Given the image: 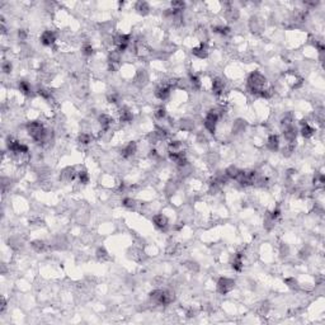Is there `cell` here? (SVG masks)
<instances>
[{
  "label": "cell",
  "mask_w": 325,
  "mask_h": 325,
  "mask_svg": "<svg viewBox=\"0 0 325 325\" xmlns=\"http://www.w3.org/2000/svg\"><path fill=\"white\" fill-rule=\"evenodd\" d=\"M10 70H12V65H10V62H4V64H3V71H4V73H10Z\"/></svg>",
  "instance_id": "obj_20"
},
{
  "label": "cell",
  "mask_w": 325,
  "mask_h": 325,
  "mask_svg": "<svg viewBox=\"0 0 325 325\" xmlns=\"http://www.w3.org/2000/svg\"><path fill=\"white\" fill-rule=\"evenodd\" d=\"M135 151H136V144L135 142H131V144H128L127 146L122 150V155L125 158H130V156H132L133 154H135Z\"/></svg>",
  "instance_id": "obj_7"
},
{
  "label": "cell",
  "mask_w": 325,
  "mask_h": 325,
  "mask_svg": "<svg viewBox=\"0 0 325 325\" xmlns=\"http://www.w3.org/2000/svg\"><path fill=\"white\" fill-rule=\"evenodd\" d=\"M83 52H84V55H87V56L92 55V54H93V47H92L90 45H85V46L83 47Z\"/></svg>",
  "instance_id": "obj_17"
},
{
  "label": "cell",
  "mask_w": 325,
  "mask_h": 325,
  "mask_svg": "<svg viewBox=\"0 0 325 325\" xmlns=\"http://www.w3.org/2000/svg\"><path fill=\"white\" fill-rule=\"evenodd\" d=\"M78 177H79V181H80V183H88L89 182V175H88V173L87 172H79L78 173Z\"/></svg>",
  "instance_id": "obj_14"
},
{
  "label": "cell",
  "mask_w": 325,
  "mask_h": 325,
  "mask_svg": "<svg viewBox=\"0 0 325 325\" xmlns=\"http://www.w3.org/2000/svg\"><path fill=\"white\" fill-rule=\"evenodd\" d=\"M19 89H21V92L24 93V94H29V92H31V85H29L27 81H21V84H19Z\"/></svg>",
  "instance_id": "obj_12"
},
{
  "label": "cell",
  "mask_w": 325,
  "mask_h": 325,
  "mask_svg": "<svg viewBox=\"0 0 325 325\" xmlns=\"http://www.w3.org/2000/svg\"><path fill=\"white\" fill-rule=\"evenodd\" d=\"M278 216H279V210H273L272 213H271V219L272 220H276Z\"/></svg>",
  "instance_id": "obj_21"
},
{
  "label": "cell",
  "mask_w": 325,
  "mask_h": 325,
  "mask_svg": "<svg viewBox=\"0 0 325 325\" xmlns=\"http://www.w3.org/2000/svg\"><path fill=\"white\" fill-rule=\"evenodd\" d=\"M152 221H154V224H155V226L159 227V229H161V230H165L166 226H168V220H166L165 216H162V215L154 216Z\"/></svg>",
  "instance_id": "obj_4"
},
{
  "label": "cell",
  "mask_w": 325,
  "mask_h": 325,
  "mask_svg": "<svg viewBox=\"0 0 325 325\" xmlns=\"http://www.w3.org/2000/svg\"><path fill=\"white\" fill-rule=\"evenodd\" d=\"M131 118H132V114L128 112V110H126V109L121 110V121L127 122V121H131Z\"/></svg>",
  "instance_id": "obj_13"
},
{
  "label": "cell",
  "mask_w": 325,
  "mask_h": 325,
  "mask_svg": "<svg viewBox=\"0 0 325 325\" xmlns=\"http://www.w3.org/2000/svg\"><path fill=\"white\" fill-rule=\"evenodd\" d=\"M239 172H240V170H239V169H236L235 166H230V168L226 170V175H227V177H230V178H235V179H236V177H237Z\"/></svg>",
  "instance_id": "obj_11"
},
{
  "label": "cell",
  "mask_w": 325,
  "mask_h": 325,
  "mask_svg": "<svg viewBox=\"0 0 325 325\" xmlns=\"http://www.w3.org/2000/svg\"><path fill=\"white\" fill-rule=\"evenodd\" d=\"M80 142L81 144H89L90 141H92V136L89 135V133H81V136H80Z\"/></svg>",
  "instance_id": "obj_15"
},
{
  "label": "cell",
  "mask_w": 325,
  "mask_h": 325,
  "mask_svg": "<svg viewBox=\"0 0 325 325\" xmlns=\"http://www.w3.org/2000/svg\"><path fill=\"white\" fill-rule=\"evenodd\" d=\"M278 145H279V141H278V137L276 135H272L271 137L268 139V148L271 150H277L278 149Z\"/></svg>",
  "instance_id": "obj_10"
},
{
  "label": "cell",
  "mask_w": 325,
  "mask_h": 325,
  "mask_svg": "<svg viewBox=\"0 0 325 325\" xmlns=\"http://www.w3.org/2000/svg\"><path fill=\"white\" fill-rule=\"evenodd\" d=\"M32 246H33V248H35V249H36V250H38V252H41L42 249H43V246H45V245H43V243H42V241H35V243H33V244H32Z\"/></svg>",
  "instance_id": "obj_18"
},
{
  "label": "cell",
  "mask_w": 325,
  "mask_h": 325,
  "mask_svg": "<svg viewBox=\"0 0 325 325\" xmlns=\"http://www.w3.org/2000/svg\"><path fill=\"white\" fill-rule=\"evenodd\" d=\"M304 126H302V128H301V133H302V136L305 139H309V137H311V136L314 135V128L311 127V126H309L307 125L306 122L305 123H302Z\"/></svg>",
  "instance_id": "obj_9"
},
{
  "label": "cell",
  "mask_w": 325,
  "mask_h": 325,
  "mask_svg": "<svg viewBox=\"0 0 325 325\" xmlns=\"http://www.w3.org/2000/svg\"><path fill=\"white\" fill-rule=\"evenodd\" d=\"M212 89L213 92H215V94H221L222 92H224V81L220 80V79H215L212 83Z\"/></svg>",
  "instance_id": "obj_8"
},
{
  "label": "cell",
  "mask_w": 325,
  "mask_h": 325,
  "mask_svg": "<svg viewBox=\"0 0 325 325\" xmlns=\"http://www.w3.org/2000/svg\"><path fill=\"white\" fill-rule=\"evenodd\" d=\"M217 288H219V292L225 295L229 292V291H231L234 288V281L229 279V278H221L217 283Z\"/></svg>",
  "instance_id": "obj_2"
},
{
  "label": "cell",
  "mask_w": 325,
  "mask_h": 325,
  "mask_svg": "<svg viewBox=\"0 0 325 325\" xmlns=\"http://www.w3.org/2000/svg\"><path fill=\"white\" fill-rule=\"evenodd\" d=\"M170 94V87L169 85H161V87L156 90V97L159 99H166Z\"/></svg>",
  "instance_id": "obj_6"
},
{
  "label": "cell",
  "mask_w": 325,
  "mask_h": 325,
  "mask_svg": "<svg viewBox=\"0 0 325 325\" xmlns=\"http://www.w3.org/2000/svg\"><path fill=\"white\" fill-rule=\"evenodd\" d=\"M165 109L164 108H159L158 110H156V113H155V116L158 117V118H164L165 117Z\"/></svg>",
  "instance_id": "obj_19"
},
{
  "label": "cell",
  "mask_w": 325,
  "mask_h": 325,
  "mask_svg": "<svg viewBox=\"0 0 325 325\" xmlns=\"http://www.w3.org/2000/svg\"><path fill=\"white\" fill-rule=\"evenodd\" d=\"M135 201L132 200V198H125L123 200V206H126V207H128V208H132V207H135Z\"/></svg>",
  "instance_id": "obj_16"
},
{
  "label": "cell",
  "mask_w": 325,
  "mask_h": 325,
  "mask_svg": "<svg viewBox=\"0 0 325 325\" xmlns=\"http://www.w3.org/2000/svg\"><path fill=\"white\" fill-rule=\"evenodd\" d=\"M207 51H208V48H207L206 43H201L198 47L193 48V54L197 57H200V58H203V57L207 56Z\"/></svg>",
  "instance_id": "obj_5"
},
{
  "label": "cell",
  "mask_w": 325,
  "mask_h": 325,
  "mask_svg": "<svg viewBox=\"0 0 325 325\" xmlns=\"http://www.w3.org/2000/svg\"><path fill=\"white\" fill-rule=\"evenodd\" d=\"M56 41V37L54 35V32H51V31H46L42 33V36H41V42L43 43L45 46H51V45H54V42Z\"/></svg>",
  "instance_id": "obj_3"
},
{
  "label": "cell",
  "mask_w": 325,
  "mask_h": 325,
  "mask_svg": "<svg viewBox=\"0 0 325 325\" xmlns=\"http://www.w3.org/2000/svg\"><path fill=\"white\" fill-rule=\"evenodd\" d=\"M217 121H219V113L216 112V110H211V112H208L206 118H204V127H206V130H208L211 133H213L215 130H216Z\"/></svg>",
  "instance_id": "obj_1"
}]
</instances>
